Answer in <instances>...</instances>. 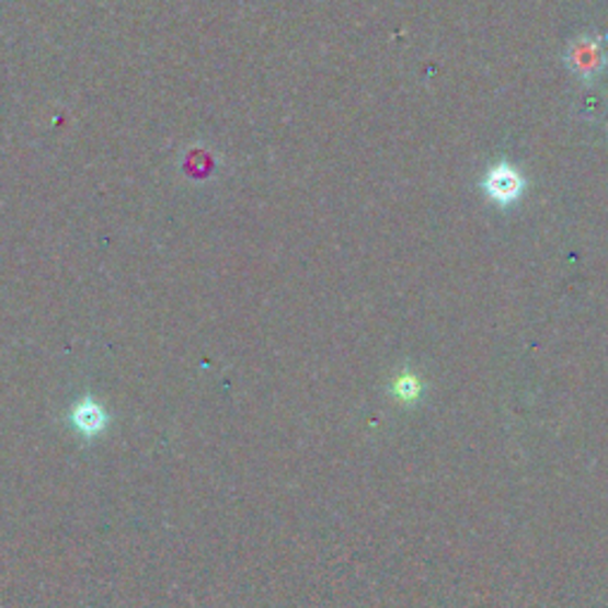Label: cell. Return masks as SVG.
I'll return each instance as SVG.
<instances>
[{
    "label": "cell",
    "mask_w": 608,
    "mask_h": 608,
    "mask_svg": "<svg viewBox=\"0 0 608 608\" xmlns=\"http://www.w3.org/2000/svg\"><path fill=\"white\" fill-rule=\"evenodd\" d=\"M485 191L497 205H512L516 203L523 193V179L514 167L506 162L490 169L485 176Z\"/></svg>",
    "instance_id": "obj_1"
},
{
    "label": "cell",
    "mask_w": 608,
    "mask_h": 608,
    "mask_svg": "<svg viewBox=\"0 0 608 608\" xmlns=\"http://www.w3.org/2000/svg\"><path fill=\"white\" fill-rule=\"evenodd\" d=\"M72 426L81 433V435H97L105 426H107V414L105 409L97 404L91 398H83L81 402L74 404L72 409Z\"/></svg>",
    "instance_id": "obj_2"
},
{
    "label": "cell",
    "mask_w": 608,
    "mask_h": 608,
    "mask_svg": "<svg viewBox=\"0 0 608 608\" xmlns=\"http://www.w3.org/2000/svg\"><path fill=\"white\" fill-rule=\"evenodd\" d=\"M392 392L398 394L402 402H414L418 400L421 394V383L414 374H402L398 380L392 383Z\"/></svg>",
    "instance_id": "obj_3"
}]
</instances>
